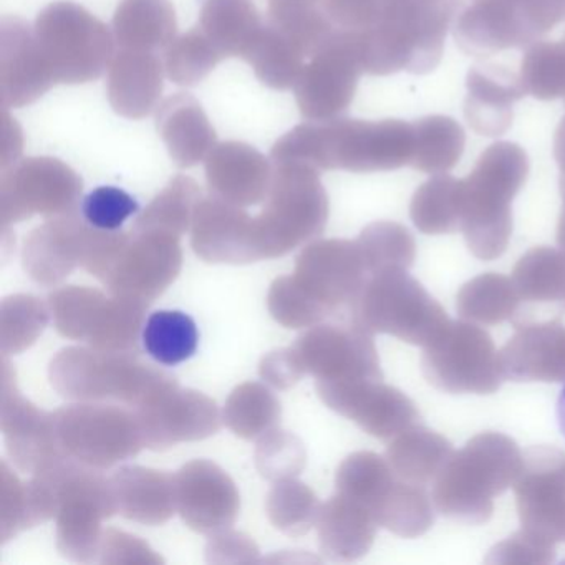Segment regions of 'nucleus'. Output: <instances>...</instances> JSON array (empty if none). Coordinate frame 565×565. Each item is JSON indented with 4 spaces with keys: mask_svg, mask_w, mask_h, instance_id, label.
Wrapping results in <instances>:
<instances>
[{
    "mask_svg": "<svg viewBox=\"0 0 565 565\" xmlns=\"http://www.w3.org/2000/svg\"><path fill=\"white\" fill-rule=\"evenodd\" d=\"M259 216L254 217L257 259H277L320 236L329 220V198L319 170L303 163H274Z\"/></svg>",
    "mask_w": 565,
    "mask_h": 565,
    "instance_id": "nucleus-2",
    "label": "nucleus"
},
{
    "mask_svg": "<svg viewBox=\"0 0 565 565\" xmlns=\"http://www.w3.org/2000/svg\"><path fill=\"white\" fill-rule=\"evenodd\" d=\"M82 217L102 231H120V227L140 211V203L127 191L115 186H100L82 200Z\"/></svg>",
    "mask_w": 565,
    "mask_h": 565,
    "instance_id": "nucleus-35",
    "label": "nucleus"
},
{
    "mask_svg": "<svg viewBox=\"0 0 565 565\" xmlns=\"http://www.w3.org/2000/svg\"><path fill=\"white\" fill-rule=\"evenodd\" d=\"M223 61L224 55L200 25L177 35L163 54L167 77L181 87H196Z\"/></svg>",
    "mask_w": 565,
    "mask_h": 565,
    "instance_id": "nucleus-31",
    "label": "nucleus"
},
{
    "mask_svg": "<svg viewBox=\"0 0 565 565\" xmlns=\"http://www.w3.org/2000/svg\"><path fill=\"white\" fill-rule=\"evenodd\" d=\"M282 406L276 393L259 382L236 386L223 408V422L234 435L253 441L277 428Z\"/></svg>",
    "mask_w": 565,
    "mask_h": 565,
    "instance_id": "nucleus-25",
    "label": "nucleus"
},
{
    "mask_svg": "<svg viewBox=\"0 0 565 565\" xmlns=\"http://www.w3.org/2000/svg\"><path fill=\"white\" fill-rule=\"evenodd\" d=\"M111 32L118 49L163 55L177 39V12L170 0H121Z\"/></svg>",
    "mask_w": 565,
    "mask_h": 565,
    "instance_id": "nucleus-21",
    "label": "nucleus"
},
{
    "mask_svg": "<svg viewBox=\"0 0 565 565\" xmlns=\"http://www.w3.org/2000/svg\"><path fill=\"white\" fill-rule=\"evenodd\" d=\"M307 375L317 382H350L375 373V353L359 323L352 327L319 323L294 343Z\"/></svg>",
    "mask_w": 565,
    "mask_h": 565,
    "instance_id": "nucleus-12",
    "label": "nucleus"
},
{
    "mask_svg": "<svg viewBox=\"0 0 565 565\" xmlns=\"http://www.w3.org/2000/svg\"><path fill=\"white\" fill-rule=\"evenodd\" d=\"M256 468L267 481L297 478L307 466V449L302 439L290 431L274 428L257 439Z\"/></svg>",
    "mask_w": 565,
    "mask_h": 565,
    "instance_id": "nucleus-33",
    "label": "nucleus"
},
{
    "mask_svg": "<svg viewBox=\"0 0 565 565\" xmlns=\"http://www.w3.org/2000/svg\"><path fill=\"white\" fill-rule=\"evenodd\" d=\"M320 505L316 492L296 478L274 482L266 498L270 524L289 537L306 535L316 525Z\"/></svg>",
    "mask_w": 565,
    "mask_h": 565,
    "instance_id": "nucleus-30",
    "label": "nucleus"
},
{
    "mask_svg": "<svg viewBox=\"0 0 565 565\" xmlns=\"http://www.w3.org/2000/svg\"><path fill=\"white\" fill-rule=\"evenodd\" d=\"M206 561L210 564H250L259 561V548L249 535L223 529L210 535Z\"/></svg>",
    "mask_w": 565,
    "mask_h": 565,
    "instance_id": "nucleus-38",
    "label": "nucleus"
},
{
    "mask_svg": "<svg viewBox=\"0 0 565 565\" xmlns=\"http://www.w3.org/2000/svg\"><path fill=\"white\" fill-rule=\"evenodd\" d=\"M353 92V67L345 41L330 35L303 65L296 85L297 107L309 121H323L349 105Z\"/></svg>",
    "mask_w": 565,
    "mask_h": 565,
    "instance_id": "nucleus-14",
    "label": "nucleus"
},
{
    "mask_svg": "<svg viewBox=\"0 0 565 565\" xmlns=\"http://www.w3.org/2000/svg\"><path fill=\"white\" fill-rule=\"evenodd\" d=\"M353 0H269L266 21L289 35L307 55L352 18Z\"/></svg>",
    "mask_w": 565,
    "mask_h": 565,
    "instance_id": "nucleus-20",
    "label": "nucleus"
},
{
    "mask_svg": "<svg viewBox=\"0 0 565 565\" xmlns=\"http://www.w3.org/2000/svg\"><path fill=\"white\" fill-rule=\"evenodd\" d=\"M55 82L34 25L19 18L0 21V100L4 110L35 104Z\"/></svg>",
    "mask_w": 565,
    "mask_h": 565,
    "instance_id": "nucleus-11",
    "label": "nucleus"
},
{
    "mask_svg": "<svg viewBox=\"0 0 565 565\" xmlns=\"http://www.w3.org/2000/svg\"><path fill=\"white\" fill-rule=\"evenodd\" d=\"M254 217L214 194L201 198L191 224V247L207 264L257 263Z\"/></svg>",
    "mask_w": 565,
    "mask_h": 565,
    "instance_id": "nucleus-13",
    "label": "nucleus"
},
{
    "mask_svg": "<svg viewBox=\"0 0 565 565\" xmlns=\"http://www.w3.org/2000/svg\"><path fill=\"white\" fill-rule=\"evenodd\" d=\"M34 32L57 84H88L110 67L117 45L114 32L82 6H47L35 19Z\"/></svg>",
    "mask_w": 565,
    "mask_h": 565,
    "instance_id": "nucleus-3",
    "label": "nucleus"
},
{
    "mask_svg": "<svg viewBox=\"0 0 565 565\" xmlns=\"http://www.w3.org/2000/svg\"><path fill=\"white\" fill-rule=\"evenodd\" d=\"M148 307L150 303L135 297H108L87 339L88 347L102 352H138Z\"/></svg>",
    "mask_w": 565,
    "mask_h": 565,
    "instance_id": "nucleus-26",
    "label": "nucleus"
},
{
    "mask_svg": "<svg viewBox=\"0 0 565 565\" xmlns=\"http://www.w3.org/2000/svg\"><path fill=\"white\" fill-rule=\"evenodd\" d=\"M201 188L193 178L178 174L160 194L138 214L134 230H157L181 237L191 230Z\"/></svg>",
    "mask_w": 565,
    "mask_h": 565,
    "instance_id": "nucleus-28",
    "label": "nucleus"
},
{
    "mask_svg": "<svg viewBox=\"0 0 565 565\" xmlns=\"http://www.w3.org/2000/svg\"><path fill=\"white\" fill-rule=\"evenodd\" d=\"M51 307L31 294L6 297L0 306V352L9 359L31 349L51 322Z\"/></svg>",
    "mask_w": 565,
    "mask_h": 565,
    "instance_id": "nucleus-29",
    "label": "nucleus"
},
{
    "mask_svg": "<svg viewBox=\"0 0 565 565\" xmlns=\"http://www.w3.org/2000/svg\"><path fill=\"white\" fill-rule=\"evenodd\" d=\"M319 547L330 561H352L369 548L372 525L359 502L335 495L320 505L316 522Z\"/></svg>",
    "mask_w": 565,
    "mask_h": 565,
    "instance_id": "nucleus-22",
    "label": "nucleus"
},
{
    "mask_svg": "<svg viewBox=\"0 0 565 565\" xmlns=\"http://www.w3.org/2000/svg\"><path fill=\"white\" fill-rule=\"evenodd\" d=\"M243 61L253 67L260 84L274 90H289L309 57L289 35L266 21Z\"/></svg>",
    "mask_w": 565,
    "mask_h": 565,
    "instance_id": "nucleus-24",
    "label": "nucleus"
},
{
    "mask_svg": "<svg viewBox=\"0 0 565 565\" xmlns=\"http://www.w3.org/2000/svg\"><path fill=\"white\" fill-rule=\"evenodd\" d=\"M84 181L64 161L51 157L18 160L0 177L2 227L31 220L78 213Z\"/></svg>",
    "mask_w": 565,
    "mask_h": 565,
    "instance_id": "nucleus-5",
    "label": "nucleus"
},
{
    "mask_svg": "<svg viewBox=\"0 0 565 565\" xmlns=\"http://www.w3.org/2000/svg\"><path fill=\"white\" fill-rule=\"evenodd\" d=\"M0 428L9 458L21 472L34 475L65 456L55 433L54 413L38 408L19 392L15 370L6 356H2Z\"/></svg>",
    "mask_w": 565,
    "mask_h": 565,
    "instance_id": "nucleus-8",
    "label": "nucleus"
},
{
    "mask_svg": "<svg viewBox=\"0 0 565 565\" xmlns=\"http://www.w3.org/2000/svg\"><path fill=\"white\" fill-rule=\"evenodd\" d=\"M264 24L253 0H206L198 25L224 58H243Z\"/></svg>",
    "mask_w": 565,
    "mask_h": 565,
    "instance_id": "nucleus-23",
    "label": "nucleus"
},
{
    "mask_svg": "<svg viewBox=\"0 0 565 565\" xmlns=\"http://www.w3.org/2000/svg\"><path fill=\"white\" fill-rule=\"evenodd\" d=\"M90 224L81 214L45 220L24 241L22 267L25 274L42 287L64 282L77 267H82Z\"/></svg>",
    "mask_w": 565,
    "mask_h": 565,
    "instance_id": "nucleus-15",
    "label": "nucleus"
},
{
    "mask_svg": "<svg viewBox=\"0 0 565 565\" xmlns=\"http://www.w3.org/2000/svg\"><path fill=\"white\" fill-rule=\"evenodd\" d=\"M0 535L2 544L28 531V514H25L24 482L19 481L11 466L2 459V495H0Z\"/></svg>",
    "mask_w": 565,
    "mask_h": 565,
    "instance_id": "nucleus-36",
    "label": "nucleus"
},
{
    "mask_svg": "<svg viewBox=\"0 0 565 565\" xmlns=\"http://www.w3.org/2000/svg\"><path fill=\"white\" fill-rule=\"evenodd\" d=\"M259 375L267 385L277 390L292 388L307 375L306 366L294 347L274 350L263 356Z\"/></svg>",
    "mask_w": 565,
    "mask_h": 565,
    "instance_id": "nucleus-39",
    "label": "nucleus"
},
{
    "mask_svg": "<svg viewBox=\"0 0 565 565\" xmlns=\"http://www.w3.org/2000/svg\"><path fill=\"white\" fill-rule=\"evenodd\" d=\"M58 445L67 458L88 468H114L145 446L137 412L117 403L74 402L54 412Z\"/></svg>",
    "mask_w": 565,
    "mask_h": 565,
    "instance_id": "nucleus-4",
    "label": "nucleus"
},
{
    "mask_svg": "<svg viewBox=\"0 0 565 565\" xmlns=\"http://www.w3.org/2000/svg\"><path fill=\"white\" fill-rule=\"evenodd\" d=\"M267 309L273 319L286 329L319 326L330 317L329 310L307 296L294 276L277 277L274 280L267 294Z\"/></svg>",
    "mask_w": 565,
    "mask_h": 565,
    "instance_id": "nucleus-34",
    "label": "nucleus"
},
{
    "mask_svg": "<svg viewBox=\"0 0 565 565\" xmlns=\"http://www.w3.org/2000/svg\"><path fill=\"white\" fill-rule=\"evenodd\" d=\"M181 267L180 237L131 227L102 284L111 296L135 297L151 303L178 279Z\"/></svg>",
    "mask_w": 565,
    "mask_h": 565,
    "instance_id": "nucleus-6",
    "label": "nucleus"
},
{
    "mask_svg": "<svg viewBox=\"0 0 565 565\" xmlns=\"http://www.w3.org/2000/svg\"><path fill=\"white\" fill-rule=\"evenodd\" d=\"M210 193L241 207L256 206L266 200L274 163L243 141H223L204 160Z\"/></svg>",
    "mask_w": 565,
    "mask_h": 565,
    "instance_id": "nucleus-16",
    "label": "nucleus"
},
{
    "mask_svg": "<svg viewBox=\"0 0 565 565\" xmlns=\"http://www.w3.org/2000/svg\"><path fill=\"white\" fill-rule=\"evenodd\" d=\"M148 355L164 366L180 365L196 353V322L180 310H158L145 322L141 335Z\"/></svg>",
    "mask_w": 565,
    "mask_h": 565,
    "instance_id": "nucleus-27",
    "label": "nucleus"
},
{
    "mask_svg": "<svg viewBox=\"0 0 565 565\" xmlns=\"http://www.w3.org/2000/svg\"><path fill=\"white\" fill-rule=\"evenodd\" d=\"M52 388L71 402L117 403L137 409L177 376L140 359V352L67 347L49 365Z\"/></svg>",
    "mask_w": 565,
    "mask_h": 565,
    "instance_id": "nucleus-1",
    "label": "nucleus"
},
{
    "mask_svg": "<svg viewBox=\"0 0 565 565\" xmlns=\"http://www.w3.org/2000/svg\"><path fill=\"white\" fill-rule=\"evenodd\" d=\"M143 429L145 446L164 451L180 443L201 441L223 426L217 403L196 390L173 382L135 409Z\"/></svg>",
    "mask_w": 565,
    "mask_h": 565,
    "instance_id": "nucleus-7",
    "label": "nucleus"
},
{
    "mask_svg": "<svg viewBox=\"0 0 565 565\" xmlns=\"http://www.w3.org/2000/svg\"><path fill=\"white\" fill-rule=\"evenodd\" d=\"M157 130L171 160L180 168L203 163L217 145V135L196 98L174 94L157 108Z\"/></svg>",
    "mask_w": 565,
    "mask_h": 565,
    "instance_id": "nucleus-19",
    "label": "nucleus"
},
{
    "mask_svg": "<svg viewBox=\"0 0 565 565\" xmlns=\"http://www.w3.org/2000/svg\"><path fill=\"white\" fill-rule=\"evenodd\" d=\"M107 299L102 290L92 287L67 286L54 290L47 303L55 330L65 339L87 342Z\"/></svg>",
    "mask_w": 565,
    "mask_h": 565,
    "instance_id": "nucleus-32",
    "label": "nucleus"
},
{
    "mask_svg": "<svg viewBox=\"0 0 565 565\" xmlns=\"http://www.w3.org/2000/svg\"><path fill=\"white\" fill-rule=\"evenodd\" d=\"M98 564H161L163 558L154 554L147 542L137 535L107 529L102 535Z\"/></svg>",
    "mask_w": 565,
    "mask_h": 565,
    "instance_id": "nucleus-37",
    "label": "nucleus"
},
{
    "mask_svg": "<svg viewBox=\"0 0 565 565\" xmlns=\"http://www.w3.org/2000/svg\"><path fill=\"white\" fill-rule=\"evenodd\" d=\"M163 55L118 49L108 67V102L115 114L141 120L157 111L163 94Z\"/></svg>",
    "mask_w": 565,
    "mask_h": 565,
    "instance_id": "nucleus-17",
    "label": "nucleus"
},
{
    "mask_svg": "<svg viewBox=\"0 0 565 565\" xmlns=\"http://www.w3.org/2000/svg\"><path fill=\"white\" fill-rule=\"evenodd\" d=\"M292 276L307 296L333 316L362 292L363 257L349 241H316L297 256Z\"/></svg>",
    "mask_w": 565,
    "mask_h": 565,
    "instance_id": "nucleus-10",
    "label": "nucleus"
},
{
    "mask_svg": "<svg viewBox=\"0 0 565 565\" xmlns=\"http://www.w3.org/2000/svg\"><path fill=\"white\" fill-rule=\"evenodd\" d=\"M118 514L145 525L167 524L178 512L177 476L145 466H121L110 478Z\"/></svg>",
    "mask_w": 565,
    "mask_h": 565,
    "instance_id": "nucleus-18",
    "label": "nucleus"
},
{
    "mask_svg": "<svg viewBox=\"0 0 565 565\" xmlns=\"http://www.w3.org/2000/svg\"><path fill=\"white\" fill-rule=\"evenodd\" d=\"M555 412H557L558 428H561L562 436L565 438V385L564 388L561 390V393H558L557 408H555Z\"/></svg>",
    "mask_w": 565,
    "mask_h": 565,
    "instance_id": "nucleus-40",
    "label": "nucleus"
},
{
    "mask_svg": "<svg viewBox=\"0 0 565 565\" xmlns=\"http://www.w3.org/2000/svg\"><path fill=\"white\" fill-rule=\"evenodd\" d=\"M178 514L198 534L233 527L241 498L231 476L216 462L194 459L177 472Z\"/></svg>",
    "mask_w": 565,
    "mask_h": 565,
    "instance_id": "nucleus-9",
    "label": "nucleus"
}]
</instances>
